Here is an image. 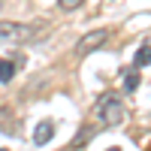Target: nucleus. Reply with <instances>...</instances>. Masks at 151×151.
<instances>
[{
  "instance_id": "f257e3e1",
  "label": "nucleus",
  "mask_w": 151,
  "mask_h": 151,
  "mask_svg": "<svg viewBox=\"0 0 151 151\" xmlns=\"http://www.w3.org/2000/svg\"><path fill=\"white\" fill-rule=\"evenodd\" d=\"M97 121L103 127H118L124 121V106H121V97L115 91H106L97 97Z\"/></svg>"
},
{
  "instance_id": "f03ea898",
  "label": "nucleus",
  "mask_w": 151,
  "mask_h": 151,
  "mask_svg": "<svg viewBox=\"0 0 151 151\" xmlns=\"http://www.w3.org/2000/svg\"><path fill=\"white\" fill-rule=\"evenodd\" d=\"M109 33H112L109 27H100V30H91V33H85L82 40L76 42L73 55H76V58H88L91 52H97V48H100V45H103V42L109 40Z\"/></svg>"
},
{
  "instance_id": "7ed1b4c3",
  "label": "nucleus",
  "mask_w": 151,
  "mask_h": 151,
  "mask_svg": "<svg viewBox=\"0 0 151 151\" xmlns=\"http://www.w3.org/2000/svg\"><path fill=\"white\" fill-rule=\"evenodd\" d=\"M30 24H18V21H0V42H27Z\"/></svg>"
},
{
  "instance_id": "20e7f679",
  "label": "nucleus",
  "mask_w": 151,
  "mask_h": 151,
  "mask_svg": "<svg viewBox=\"0 0 151 151\" xmlns=\"http://www.w3.org/2000/svg\"><path fill=\"white\" fill-rule=\"evenodd\" d=\"M52 136H55V124H52V121H42L40 127H36V133H33V142H36V145H45Z\"/></svg>"
},
{
  "instance_id": "39448f33",
  "label": "nucleus",
  "mask_w": 151,
  "mask_h": 151,
  "mask_svg": "<svg viewBox=\"0 0 151 151\" xmlns=\"http://www.w3.org/2000/svg\"><path fill=\"white\" fill-rule=\"evenodd\" d=\"M148 64H151V45H139V52H136V58H133V67L142 70Z\"/></svg>"
},
{
  "instance_id": "423d86ee",
  "label": "nucleus",
  "mask_w": 151,
  "mask_h": 151,
  "mask_svg": "<svg viewBox=\"0 0 151 151\" xmlns=\"http://www.w3.org/2000/svg\"><path fill=\"white\" fill-rule=\"evenodd\" d=\"M12 76H15V64H12V60H6V58H0V85L12 82Z\"/></svg>"
},
{
  "instance_id": "0eeeda50",
  "label": "nucleus",
  "mask_w": 151,
  "mask_h": 151,
  "mask_svg": "<svg viewBox=\"0 0 151 151\" xmlns=\"http://www.w3.org/2000/svg\"><path fill=\"white\" fill-rule=\"evenodd\" d=\"M136 88H139V73H136V67H133V70L124 73V91H136Z\"/></svg>"
},
{
  "instance_id": "6e6552de",
  "label": "nucleus",
  "mask_w": 151,
  "mask_h": 151,
  "mask_svg": "<svg viewBox=\"0 0 151 151\" xmlns=\"http://www.w3.org/2000/svg\"><path fill=\"white\" fill-rule=\"evenodd\" d=\"M94 133H97V130L91 127V124H88V127H82V133H79V136H76V139H73V145H70V148H82V145H85L88 139H91Z\"/></svg>"
},
{
  "instance_id": "1a4fd4ad",
  "label": "nucleus",
  "mask_w": 151,
  "mask_h": 151,
  "mask_svg": "<svg viewBox=\"0 0 151 151\" xmlns=\"http://www.w3.org/2000/svg\"><path fill=\"white\" fill-rule=\"evenodd\" d=\"M82 3H85V0H58V6L64 9V12H73V9H79Z\"/></svg>"
},
{
  "instance_id": "9d476101",
  "label": "nucleus",
  "mask_w": 151,
  "mask_h": 151,
  "mask_svg": "<svg viewBox=\"0 0 151 151\" xmlns=\"http://www.w3.org/2000/svg\"><path fill=\"white\" fill-rule=\"evenodd\" d=\"M109 151H121V148H109Z\"/></svg>"
},
{
  "instance_id": "9b49d317",
  "label": "nucleus",
  "mask_w": 151,
  "mask_h": 151,
  "mask_svg": "<svg viewBox=\"0 0 151 151\" xmlns=\"http://www.w3.org/2000/svg\"><path fill=\"white\" fill-rule=\"evenodd\" d=\"M0 6H3V0H0Z\"/></svg>"
},
{
  "instance_id": "f8f14e48",
  "label": "nucleus",
  "mask_w": 151,
  "mask_h": 151,
  "mask_svg": "<svg viewBox=\"0 0 151 151\" xmlns=\"http://www.w3.org/2000/svg\"><path fill=\"white\" fill-rule=\"evenodd\" d=\"M0 151H6V148H0Z\"/></svg>"
},
{
  "instance_id": "ddd939ff",
  "label": "nucleus",
  "mask_w": 151,
  "mask_h": 151,
  "mask_svg": "<svg viewBox=\"0 0 151 151\" xmlns=\"http://www.w3.org/2000/svg\"><path fill=\"white\" fill-rule=\"evenodd\" d=\"M70 151H73V148H70Z\"/></svg>"
}]
</instances>
